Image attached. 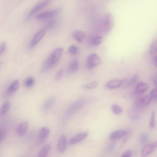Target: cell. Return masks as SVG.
Returning a JSON list of instances; mask_svg holds the SVG:
<instances>
[{
  "instance_id": "cell-32",
  "label": "cell",
  "mask_w": 157,
  "mask_h": 157,
  "mask_svg": "<svg viewBox=\"0 0 157 157\" xmlns=\"http://www.w3.org/2000/svg\"><path fill=\"white\" fill-rule=\"evenodd\" d=\"M63 70L61 69L56 74L55 78L56 80H58L60 79L63 76Z\"/></svg>"
},
{
  "instance_id": "cell-7",
  "label": "cell",
  "mask_w": 157,
  "mask_h": 157,
  "mask_svg": "<svg viewBox=\"0 0 157 157\" xmlns=\"http://www.w3.org/2000/svg\"><path fill=\"white\" fill-rule=\"evenodd\" d=\"M48 4V2L45 1L36 4L29 12L27 17V20L30 19L37 12L47 6Z\"/></svg>"
},
{
  "instance_id": "cell-3",
  "label": "cell",
  "mask_w": 157,
  "mask_h": 157,
  "mask_svg": "<svg viewBox=\"0 0 157 157\" xmlns=\"http://www.w3.org/2000/svg\"><path fill=\"white\" fill-rule=\"evenodd\" d=\"M101 61L99 56L96 53L90 55L87 57L86 65L88 68L92 69L99 65Z\"/></svg>"
},
{
  "instance_id": "cell-16",
  "label": "cell",
  "mask_w": 157,
  "mask_h": 157,
  "mask_svg": "<svg viewBox=\"0 0 157 157\" xmlns=\"http://www.w3.org/2000/svg\"><path fill=\"white\" fill-rule=\"evenodd\" d=\"M73 37L78 42H82L86 37L85 33L82 31L76 30L72 33Z\"/></svg>"
},
{
  "instance_id": "cell-10",
  "label": "cell",
  "mask_w": 157,
  "mask_h": 157,
  "mask_svg": "<svg viewBox=\"0 0 157 157\" xmlns=\"http://www.w3.org/2000/svg\"><path fill=\"white\" fill-rule=\"evenodd\" d=\"M102 41V37L101 35L94 34L90 35L87 39L88 44L92 46H96L100 44Z\"/></svg>"
},
{
  "instance_id": "cell-11",
  "label": "cell",
  "mask_w": 157,
  "mask_h": 157,
  "mask_svg": "<svg viewBox=\"0 0 157 157\" xmlns=\"http://www.w3.org/2000/svg\"><path fill=\"white\" fill-rule=\"evenodd\" d=\"M45 34V30H42L36 33L33 37L29 44V47L32 48L36 45L42 39Z\"/></svg>"
},
{
  "instance_id": "cell-8",
  "label": "cell",
  "mask_w": 157,
  "mask_h": 157,
  "mask_svg": "<svg viewBox=\"0 0 157 157\" xmlns=\"http://www.w3.org/2000/svg\"><path fill=\"white\" fill-rule=\"evenodd\" d=\"M60 12V10L56 9L50 11H45L38 14L36 19L38 20H42L54 17L58 14Z\"/></svg>"
},
{
  "instance_id": "cell-30",
  "label": "cell",
  "mask_w": 157,
  "mask_h": 157,
  "mask_svg": "<svg viewBox=\"0 0 157 157\" xmlns=\"http://www.w3.org/2000/svg\"><path fill=\"white\" fill-rule=\"evenodd\" d=\"M68 52L72 54H76L78 51L77 47L74 45H72L68 49Z\"/></svg>"
},
{
  "instance_id": "cell-9",
  "label": "cell",
  "mask_w": 157,
  "mask_h": 157,
  "mask_svg": "<svg viewBox=\"0 0 157 157\" xmlns=\"http://www.w3.org/2000/svg\"><path fill=\"white\" fill-rule=\"evenodd\" d=\"M67 147V139L64 135L60 136L56 144L57 151L59 153L64 152Z\"/></svg>"
},
{
  "instance_id": "cell-21",
  "label": "cell",
  "mask_w": 157,
  "mask_h": 157,
  "mask_svg": "<svg viewBox=\"0 0 157 157\" xmlns=\"http://www.w3.org/2000/svg\"><path fill=\"white\" fill-rule=\"evenodd\" d=\"M51 149V145L49 144L45 145L40 149L38 154V157H45L47 156Z\"/></svg>"
},
{
  "instance_id": "cell-23",
  "label": "cell",
  "mask_w": 157,
  "mask_h": 157,
  "mask_svg": "<svg viewBox=\"0 0 157 157\" xmlns=\"http://www.w3.org/2000/svg\"><path fill=\"white\" fill-rule=\"evenodd\" d=\"M10 106V103L9 101L5 102L0 108V116H2L5 114L9 110Z\"/></svg>"
},
{
  "instance_id": "cell-35",
  "label": "cell",
  "mask_w": 157,
  "mask_h": 157,
  "mask_svg": "<svg viewBox=\"0 0 157 157\" xmlns=\"http://www.w3.org/2000/svg\"><path fill=\"white\" fill-rule=\"evenodd\" d=\"M147 140V135L144 134H142L140 136V140L142 144H145Z\"/></svg>"
},
{
  "instance_id": "cell-26",
  "label": "cell",
  "mask_w": 157,
  "mask_h": 157,
  "mask_svg": "<svg viewBox=\"0 0 157 157\" xmlns=\"http://www.w3.org/2000/svg\"><path fill=\"white\" fill-rule=\"evenodd\" d=\"M156 40H154L151 45L150 49V53L151 55H156L157 50V44Z\"/></svg>"
},
{
  "instance_id": "cell-1",
  "label": "cell",
  "mask_w": 157,
  "mask_h": 157,
  "mask_svg": "<svg viewBox=\"0 0 157 157\" xmlns=\"http://www.w3.org/2000/svg\"><path fill=\"white\" fill-rule=\"evenodd\" d=\"M63 51V48H59L52 51L48 58L44 63L42 70L43 71H45L52 67L59 59Z\"/></svg>"
},
{
  "instance_id": "cell-5",
  "label": "cell",
  "mask_w": 157,
  "mask_h": 157,
  "mask_svg": "<svg viewBox=\"0 0 157 157\" xmlns=\"http://www.w3.org/2000/svg\"><path fill=\"white\" fill-rule=\"evenodd\" d=\"M50 131V129L47 127L43 126L41 128L37 137V142L39 144H42L45 142L49 135Z\"/></svg>"
},
{
  "instance_id": "cell-38",
  "label": "cell",
  "mask_w": 157,
  "mask_h": 157,
  "mask_svg": "<svg viewBox=\"0 0 157 157\" xmlns=\"http://www.w3.org/2000/svg\"><path fill=\"white\" fill-rule=\"evenodd\" d=\"M157 56L155 55L154 56L153 59V61L154 63L156 66H157Z\"/></svg>"
},
{
  "instance_id": "cell-19",
  "label": "cell",
  "mask_w": 157,
  "mask_h": 157,
  "mask_svg": "<svg viewBox=\"0 0 157 157\" xmlns=\"http://www.w3.org/2000/svg\"><path fill=\"white\" fill-rule=\"evenodd\" d=\"M79 65V62L78 61L75 60L72 61L68 67V73L70 74L76 72L78 69Z\"/></svg>"
},
{
  "instance_id": "cell-36",
  "label": "cell",
  "mask_w": 157,
  "mask_h": 157,
  "mask_svg": "<svg viewBox=\"0 0 157 157\" xmlns=\"http://www.w3.org/2000/svg\"><path fill=\"white\" fill-rule=\"evenodd\" d=\"M6 47V44L5 42H2L0 44V55L4 52Z\"/></svg>"
},
{
  "instance_id": "cell-34",
  "label": "cell",
  "mask_w": 157,
  "mask_h": 157,
  "mask_svg": "<svg viewBox=\"0 0 157 157\" xmlns=\"http://www.w3.org/2000/svg\"><path fill=\"white\" fill-rule=\"evenodd\" d=\"M132 155V151L130 149H128L125 151L122 154L121 156L123 157H130Z\"/></svg>"
},
{
  "instance_id": "cell-31",
  "label": "cell",
  "mask_w": 157,
  "mask_h": 157,
  "mask_svg": "<svg viewBox=\"0 0 157 157\" xmlns=\"http://www.w3.org/2000/svg\"><path fill=\"white\" fill-rule=\"evenodd\" d=\"M149 95L151 98V100H156L157 98L156 88H154L150 92Z\"/></svg>"
},
{
  "instance_id": "cell-24",
  "label": "cell",
  "mask_w": 157,
  "mask_h": 157,
  "mask_svg": "<svg viewBox=\"0 0 157 157\" xmlns=\"http://www.w3.org/2000/svg\"><path fill=\"white\" fill-rule=\"evenodd\" d=\"M98 82L95 81L83 85L82 86V87L86 89H93L98 86Z\"/></svg>"
},
{
  "instance_id": "cell-13",
  "label": "cell",
  "mask_w": 157,
  "mask_h": 157,
  "mask_svg": "<svg viewBox=\"0 0 157 157\" xmlns=\"http://www.w3.org/2000/svg\"><path fill=\"white\" fill-rule=\"evenodd\" d=\"M88 136L86 132H82L78 134L71 138L69 140V144L71 145L76 144L83 140Z\"/></svg>"
},
{
  "instance_id": "cell-28",
  "label": "cell",
  "mask_w": 157,
  "mask_h": 157,
  "mask_svg": "<svg viewBox=\"0 0 157 157\" xmlns=\"http://www.w3.org/2000/svg\"><path fill=\"white\" fill-rule=\"evenodd\" d=\"M155 125V112L153 111L151 113L149 121V125L151 128H154Z\"/></svg>"
},
{
  "instance_id": "cell-25",
  "label": "cell",
  "mask_w": 157,
  "mask_h": 157,
  "mask_svg": "<svg viewBox=\"0 0 157 157\" xmlns=\"http://www.w3.org/2000/svg\"><path fill=\"white\" fill-rule=\"evenodd\" d=\"M111 109L113 112L115 114L119 115L121 114L123 110L121 107L116 104H114L111 106Z\"/></svg>"
},
{
  "instance_id": "cell-37",
  "label": "cell",
  "mask_w": 157,
  "mask_h": 157,
  "mask_svg": "<svg viewBox=\"0 0 157 157\" xmlns=\"http://www.w3.org/2000/svg\"><path fill=\"white\" fill-rule=\"evenodd\" d=\"M5 135V130L2 128H0V142L4 138Z\"/></svg>"
},
{
  "instance_id": "cell-15",
  "label": "cell",
  "mask_w": 157,
  "mask_h": 157,
  "mask_svg": "<svg viewBox=\"0 0 157 157\" xmlns=\"http://www.w3.org/2000/svg\"><path fill=\"white\" fill-rule=\"evenodd\" d=\"M123 80H120L115 79L109 81L106 84L107 87L110 89H114L118 88L122 84Z\"/></svg>"
},
{
  "instance_id": "cell-27",
  "label": "cell",
  "mask_w": 157,
  "mask_h": 157,
  "mask_svg": "<svg viewBox=\"0 0 157 157\" xmlns=\"http://www.w3.org/2000/svg\"><path fill=\"white\" fill-rule=\"evenodd\" d=\"M34 79L31 77L27 78L25 80L24 84L25 86L27 87H29L32 86L34 83Z\"/></svg>"
},
{
  "instance_id": "cell-18",
  "label": "cell",
  "mask_w": 157,
  "mask_h": 157,
  "mask_svg": "<svg viewBox=\"0 0 157 157\" xmlns=\"http://www.w3.org/2000/svg\"><path fill=\"white\" fill-rule=\"evenodd\" d=\"M19 80L16 79L13 81L9 86L7 93L11 94L15 92L18 89L19 86Z\"/></svg>"
},
{
  "instance_id": "cell-22",
  "label": "cell",
  "mask_w": 157,
  "mask_h": 157,
  "mask_svg": "<svg viewBox=\"0 0 157 157\" xmlns=\"http://www.w3.org/2000/svg\"><path fill=\"white\" fill-rule=\"evenodd\" d=\"M54 101V98L50 97L48 98L44 103L42 109L44 111H46L48 109L52 104Z\"/></svg>"
},
{
  "instance_id": "cell-33",
  "label": "cell",
  "mask_w": 157,
  "mask_h": 157,
  "mask_svg": "<svg viewBox=\"0 0 157 157\" xmlns=\"http://www.w3.org/2000/svg\"><path fill=\"white\" fill-rule=\"evenodd\" d=\"M115 146V144L114 143H111L105 147V150L107 152L112 151L114 149Z\"/></svg>"
},
{
  "instance_id": "cell-6",
  "label": "cell",
  "mask_w": 157,
  "mask_h": 157,
  "mask_svg": "<svg viewBox=\"0 0 157 157\" xmlns=\"http://www.w3.org/2000/svg\"><path fill=\"white\" fill-rule=\"evenodd\" d=\"M151 100L149 95L142 94L138 95L136 100V103L139 106L144 107L148 105Z\"/></svg>"
},
{
  "instance_id": "cell-14",
  "label": "cell",
  "mask_w": 157,
  "mask_h": 157,
  "mask_svg": "<svg viewBox=\"0 0 157 157\" xmlns=\"http://www.w3.org/2000/svg\"><path fill=\"white\" fill-rule=\"evenodd\" d=\"M148 88L149 86L147 83L144 82H139L136 86L135 93L138 95L142 94L148 90Z\"/></svg>"
},
{
  "instance_id": "cell-29",
  "label": "cell",
  "mask_w": 157,
  "mask_h": 157,
  "mask_svg": "<svg viewBox=\"0 0 157 157\" xmlns=\"http://www.w3.org/2000/svg\"><path fill=\"white\" fill-rule=\"evenodd\" d=\"M58 24V22L56 21L51 20L47 23V28L48 29H52L56 26Z\"/></svg>"
},
{
  "instance_id": "cell-17",
  "label": "cell",
  "mask_w": 157,
  "mask_h": 157,
  "mask_svg": "<svg viewBox=\"0 0 157 157\" xmlns=\"http://www.w3.org/2000/svg\"><path fill=\"white\" fill-rule=\"evenodd\" d=\"M127 133L126 131L122 130L114 131L110 134L109 138L112 140L118 139L124 136Z\"/></svg>"
},
{
  "instance_id": "cell-4",
  "label": "cell",
  "mask_w": 157,
  "mask_h": 157,
  "mask_svg": "<svg viewBox=\"0 0 157 157\" xmlns=\"http://www.w3.org/2000/svg\"><path fill=\"white\" fill-rule=\"evenodd\" d=\"M156 147V141L146 144L141 149V156L145 157L151 154L155 151Z\"/></svg>"
},
{
  "instance_id": "cell-39",
  "label": "cell",
  "mask_w": 157,
  "mask_h": 157,
  "mask_svg": "<svg viewBox=\"0 0 157 157\" xmlns=\"http://www.w3.org/2000/svg\"><path fill=\"white\" fill-rule=\"evenodd\" d=\"M156 75L154 78L153 79V83L154 84V85L155 86V87H156L157 86V78H156Z\"/></svg>"
},
{
  "instance_id": "cell-12",
  "label": "cell",
  "mask_w": 157,
  "mask_h": 157,
  "mask_svg": "<svg viewBox=\"0 0 157 157\" xmlns=\"http://www.w3.org/2000/svg\"><path fill=\"white\" fill-rule=\"evenodd\" d=\"M29 125V123L27 121H24L20 123L16 129V133L17 135L20 136H23L27 132Z\"/></svg>"
},
{
  "instance_id": "cell-2",
  "label": "cell",
  "mask_w": 157,
  "mask_h": 157,
  "mask_svg": "<svg viewBox=\"0 0 157 157\" xmlns=\"http://www.w3.org/2000/svg\"><path fill=\"white\" fill-rule=\"evenodd\" d=\"M99 22V31L103 33H107L111 30L113 26L114 17L111 13H108L102 17Z\"/></svg>"
},
{
  "instance_id": "cell-20",
  "label": "cell",
  "mask_w": 157,
  "mask_h": 157,
  "mask_svg": "<svg viewBox=\"0 0 157 157\" xmlns=\"http://www.w3.org/2000/svg\"><path fill=\"white\" fill-rule=\"evenodd\" d=\"M139 78L138 75L135 74L132 76L129 80H123L124 82H125V87H130L133 86L138 81Z\"/></svg>"
}]
</instances>
